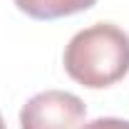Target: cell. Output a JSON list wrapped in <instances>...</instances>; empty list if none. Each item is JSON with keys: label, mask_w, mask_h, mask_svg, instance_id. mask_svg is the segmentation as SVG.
Listing matches in <instances>:
<instances>
[{"label": "cell", "mask_w": 129, "mask_h": 129, "mask_svg": "<svg viewBox=\"0 0 129 129\" xmlns=\"http://www.w3.org/2000/svg\"><path fill=\"white\" fill-rule=\"evenodd\" d=\"M80 129H129V122L117 119V117H99V119H92V122L82 124Z\"/></svg>", "instance_id": "cell-4"}, {"label": "cell", "mask_w": 129, "mask_h": 129, "mask_svg": "<svg viewBox=\"0 0 129 129\" xmlns=\"http://www.w3.org/2000/svg\"><path fill=\"white\" fill-rule=\"evenodd\" d=\"M62 62L82 87L104 89L129 72V35L112 22H94L67 42Z\"/></svg>", "instance_id": "cell-1"}, {"label": "cell", "mask_w": 129, "mask_h": 129, "mask_svg": "<svg viewBox=\"0 0 129 129\" xmlns=\"http://www.w3.org/2000/svg\"><path fill=\"white\" fill-rule=\"evenodd\" d=\"M0 129H5V122H3V117H0Z\"/></svg>", "instance_id": "cell-5"}, {"label": "cell", "mask_w": 129, "mask_h": 129, "mask_svg": "<svg viewBox=\"0 0 129 129\" xmlns=\"http://www.w3.org/2000/svg\"><path fill=\"white\" fill-rule=\"evenodd\" d=\"M13 3L35 20H57L89 10L97 0H13Z\"/></svg>", "instance_id": "cell-3"}, {"label": "cell", "mask_w": 129, "mask_h": 129, "mask_svg": "<svg viewBox=\"0 0 129 129\" xmlns=\"http://www.w3.org/2000/svg\"><path fill=\"white\" fill-rule=\"evenodd\" d=\"M87 107L77 94L45 89L30 97L20 109V129H77L84 122Z\"/></svg>", "instance_id": "cell-2"}]
</instances>
